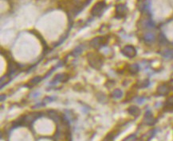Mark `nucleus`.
Segmentation results:
<instances>
[{
  "instance_id": "1",
  "label": "nucleus",
  "mask_w": 173,
  "mask_h": 141,
  "mask_svg": "<svg viewBox=\"0 0 173 141\" xmlns=\"http://www.w3.org/2000/svg\"><path fill=\"white\" fill-rule=\"evenodd\" d=\"M88 57V62L93 68L95 69H100L103 65V59L101 57V55L98 54L93 53L90 52L87 55Z\"/></svg>"
},
{
  "instance_id": "2",
  "label": "nucleus",
  "mask_w": 173,
  "mask_h": 141,
  "mask_svg": "<svg viewBox=\"0 0 173 141\" xmlns=\"http://www.w3.org/2000/svg\"><path fill=\"white\" fill-rule=\"evenodd\" d=\"M105 8H106V3L105 1H99L94 4V6L91 9L90 13L92 14L93 16L100 17L105 11Z\"/></svg>"
},
{
  "instance_id": "3",
  "label": "nucleus",
  "mask_w": 173,
  "mask_h": 141,
  "mask_svg": "<svg viewBox=\"0 0 173 141\" xmlns=\"http://www.w3.org/2000/svg\"><path fill=\"white\" fill-rule=\"evenodd\" d=\"M121 53L128 58H133L137 55V49L132 45H126L122 48Z\"/></svg>"
},
{
  "instance_id": "4",
  "label": "nucleus",
  "mask_w": 173,
  "mask_h": 141,
  "mask_svg": "<svg viewBox=\"0 0 173 141\" xmlns=\"http://www.w3.org/2000/svg\"><path fill=\"white\" fill-rule=\"evenodd\" d=\"M107 42V39L104 37H97L90 41V45L94 48H99Z\"/></svg>"
},
{
  "instance_id": "5",
  "label": "nucleus",
  "mask_w": 173,
  "mask_h": 141,
  "mask_svg": "<svg viewBox=\"0 0 173 141\" xmlns=\"http://www.w3.org/2000/svg\"><path fill=\"white\" fill-rule=\"evenodd\" d=\"M171 90V86L170 84L168 83H164L161 84L160 86L157 87V94L161 96H164V95H167L170 91Z\"/></svg>"
},
{
  "instance_id": "6",
  "label": "nucleus",
  "mask_w": 173,
  "mask_h": 141,
  "mask_svg": "<svg viewBox=\"0 0 173 141\" xmlns=\"http://www.w3.org/2000/svg\"><path fill=\"white\" fill-rule=\"evenodd\" d=\"M127 12L126 5L124 4H118L116 7V18H122L123 17L125 16Z\"/></svg>"
},
{
  "instance_id": "7",
  "label": "nucleus",
  "mask_w": 173,
  "mask_h": 141,
  "mask_svg": "<svg viewBox=\"0 0 173 141\" xmlns=\"http://www.w3.org/2000/svg\"><path fill=\"white\" fill-rule=\"evenodd\" d=\"M164 110L166 112H173V95L166 100L164 105Z\"/></svg>"
},
{
  "instance_id": "8",
  "label": "nucleus",
  "mask_w": 173,
  "mask_h": 141,
  "mask_svg": "<svg viewBox=\"0 0 173 141\" xmlns=\"http://www.w3.org/2000/svg\"><path fill=\"white\" fill-rule=\"evenodd\" d=\"M144 121H145V123L148 125H152L153 124H155V119L153 118L152 113L150 110L147 111L144 115Z\"/></svg>"
},
{
  "instance_id": "9",
  "label": "nucleus",
  "mask_w": 173,
  "mask_h": 141,
  "mask_svg": "<svg viewBox=\"0 0 173 141\" xmlns=\"http://www.w3.org/2000/svg\"><path fill=\"white\" fill-rule=\"evenodd\" d=\"M69 79V77L68 75H66V74L65 73H61V74H58V75L55 76V78H54V79H53L52 82L51 83H53L54 82H66L67 80Z\"/></svg>"
},
{
  "instance_id": "10",
  "label": "nucleus",
  "mask_w": 173,
  "mask_h": 141,
  "mask_svg": "<svg viewBox=\"0 0 173 141\" xmlns=\"http://www.w3.org/2000/svg\"><path fill=\"white\" fill-rule=\"evenodd\" d=\"M128 112L130 115H132V116L138 117L140 115V113H141V109L137 107V106H136V105H131V106L128 107Z\"/></svg>"
},
{
  "instance_id": "11",
  "label": "nucleus",
  "mask_w": 173,
  "mask_h": 141,
  "mask_svg": "<svg viewBox=\"0 0 173 141\" xmlns=\"http://www.w3.org/2000/svg\"><path fill=\"white\" fill-rule=\"evenodd\" d=\"M144 41L148 43H151V42H153L156 40V35L153 33H147L144 34Z\"/></svg>"
},
{
  "instance_id": "12",
  "label": "nucleus",
  "mask_w": 173,
  "mask_h": 141,
  "mask_svg": "<svg viewBox=\"0 0 173 141\" xmlns=\"http://www.w3.org/2000/svg\"><path fill=\"white\" fill-rule=\"evenodd\" d=\"M128 72H130L132 75H135L137 72H139V66L137 64H131L128 67Z\"/></svg>"
},
{
  "instance_id": "13",
  "label": "nucleus",
  "mask_w": 173,
  "mask_h": 141,
  "mask_svg": "<svg viewBox=\"0 0 173 141\" xmlns=\"http://www.w3.org/2000/svg\"><path fill=\"white\" fill-rule=\"evenodd\" d=\"M112 96L114 98H121V97L123 96L122 90L120 89H116L112 93Z\"/></svg>"
},
{
  "instance_id": "14",
  "label": "nucleus",
  "mask_w": 173,
  "mask_h": 141,
  "mask_svg": "<svg viewBox=\"0 0 173 141\" xmlns=\"http://www.w3.org/2000/svg\"><path fill=\"white\" fill-rule=\"evenodd\" d=\"M41 78L40 76H36L34 77V79H32L31 80V82H30V84L31 85H32V86H34V85H36V84L39 83L40 82H41Z\"/></svg>"
},
{
  "instance_id": "15",
  "label": "nucleus",
  "mask_w": 173,
  "mask_h": 141,
  "mask_svg": "<svg viewBox=\"0 0 173 141\" xmlns=\"http://www.w3.org/2000/svg\"><path fill=\"white\" fill-rule=\"evenodd\" d=\"M136 139H137V136L135 134H132V135H130L128 137L125 138L123 141H135Z\"/></svg>"
},
{
  "instance_id": "16",
  "label": "nucleus",
  "mask_w": 173,
  "mask_h": 141,
  "mask_svg": "<svg viewBox=\"0 0 173 141\" xmlns=\"http://www.w3.org/2000/svg\"><path fill=\"white\" fill-rule=\"evenodd\" d=\"M164 56L166 58H172L173 57V51L168 50L165 51L164 54Z\"/></svg>"
},
{
  "instance_id": "17",
  "label": "nucleus",
  "mask_w": 173,
  "mask_h": 141,
  "mask_svg": "<svg viewBox=\"0 0 173 141\" xmlns=\"http://www.w3.org/2000/svg\"><path fill=\"white\" fill-rule=\"evenodd\" d=\"M82 50H83V48H81V45L77 47V48H76L75 49H74V55H79V54L81 53V52H82Z\"/></svg>"
},
{
  "instance_id": "18",
  "label": "nucleus",
  "mask_w": 173,
  "mask_h": 141,
  "mask_svg": "<svg viewBox=\"0 0 173 141\" xmlns=\"http://www.w3.org/2000/svg\"><path fill=\"white\" fill-rule=\"evenodd\" d=\"M4 98H5V99H6V95H2V96H1V102H3Z\"/></svg>"
}]
</instances>
